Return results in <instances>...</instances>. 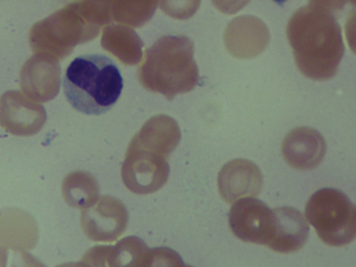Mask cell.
<instances>
[{
    "label": "cell",
    "mask_w": 356,
    "mask_h": 267,
    "mask_svg": "<svg viewBox=\"0 0 356 267\" xmlns=\"http://www.w3.org/2000/svg\"><path fill=\"white\" fill-rule=\"evenodd\" d=\"M184 263L180 255L167 247L149 248L139 267H182Z\"/></svg>",
    "instance_id": "15"
},
{
    "label": "cell",
    "mask_w": 356,
    "mask_h": 267,
    "mask_svg": "<svg viewBox=\"0 0 356 267\" xmlns=\"http://www.w3.org/2000/svg\"><path fill=\"white\" fill-rule=\"evenodd\" d=\"M261 186L260 169L254 163L245 159L228 162L221 168L218 175L219 194L227 203L257 196Z\"/></svg>",
    "instance_id": "9"
},
{
    "label": "cell",
    "mask_w": 356,
    "mask_h": 267,
    "mask_svg": "<svg viewBox=\"0 0 356 267\" xmlns=\"http://www.w3.org/2000/svg\"><path fill=\"white\" fill-rule=\"evenodd\" d=\"M182 267H193V266H190V265H186V264H184Z\"/></svg>",
    "instance_id": "20"
},
{
    "label": "cell",
    "mask_w": 356,
    "mask_h": 267,
    "mask_svg": "<svg viewBox=\"0 0 356 267\" xmlns=\"http://www.w3.org/2000/svg\"><path fill=\"white\" fill-rule=\"evenodd\" d=\"M128 212L118 199L102 196L90 207L82 210L80 223L86 236L99 243H111L124 234Z\"/></svg>",
    "instance_id": "6"
},
{
    "label": "cell",
    "mask_w": 356,
    "mask_h": 267,
    "mask_svg": "<svg viewBox=\"0 0 356 267\" xmlns=\"http://www.w3.org/2000/svg\"><path fill=\"white\" fill-rule=\"evenodd\" d=\"M56 267H89L86 263L81 260L78 262H67L56 266Z\"/></svg>",
    "instance_id": "19"
},
{
    "label": "cell",
    "mask_w": 356,
    "mask_h": 267,
    "mask_svg": "<svg viewBox=\"0 0 356 267\" xmlns=\"http://www.w3.org/2000/svg\"><path fill=\"white\" fill-rule=\"evenodd\" d=\"M270 39L266 24L253 15H240L232 19L224 33L227 50L238 58H250L261 54Z\"/></svg>",
    "instance_id": "8"
},
{
    "label": "cell",
    "mask_w": 356,
    "mask_h": 267,
    "mask_svg": "<svg viewBox=\"0 0 356 267\" xmlns=\"http://www.w3.org/2000/svg\"><path fill=\"white\" fill-rule=\"evenodd\" d=\"M123 89L121 73L109 57L90 53L75 58L67 66L63 91L68 103L78 112L100 115L118 101Z\"/></svg>",
    "instance_id": "2"
},
{
    "label": "cell",
    "mask_w": 356,
    "mask_h": 267,
    "mask_svg": "<svg viewBox=\"0 0 356 267\" xmlns=\"http://www.w3.org/2000/svg\"><path fill=\"white\" fill-rule=\"evenodd\" d=\"M305 215L327 245L341 247L355 239V207L339 190L323 188L316 191L306 204Z\"/></svg>",
    "instance_id": "3"
},
{
    "label": "cell",
    "mask_w": 356,
    "mask_h": 267,
    "mask_svg": "<svg viewBox=\"0 0 356 267\" xmlns=\"http://www.w3.org/2000/svg\"><path fill=\"white\" fill-rule=\"evenodd\" d=\"M108 252V246H95L87 250L81 260L89 267H115Z\"/></svg>",
    "instance_id": "16"
},
{
    "label": "cell",
    "mask_w": 356,
    "mask_h": 267,
    "mask_svg": "<svg viewBox=\"0 0 356 267\" xmlns=\"http://www.w3.org/2000/svg\"><path fill=\"white\" fill-rule=\"evenodd\" d=\"M19 85L32 99L46 102L51 99L58 90V67L50 57L35 54L22 67Z\"/></svg>",
    "instance_id": "11"
},
{
    "label": "cell",
    "mask_w": 356,
    "mask_h": 267,
    "mask_svg": "<svg viewBox=\"0 0 356 267\" xmlns=\"http://www.w3.org/2000/svg\"><path fill=\"white\" fill-rule=\"evenodd\" d=\"M11 267H47L40 260L27 252H15Z\"/></svg>",
    "instance_id": "17"
},
{
    "label": "cell",
    "mask_w": 356,
    "mask_h": 267,
    "mask_svg": "<svg viewBox=\"0 0 356 267\" xmlns=\"http://www.w3.org/2000/svg\"><path fill=\"white\" fill-rule=\"evenodd\" d=\"M326 152L323 137L309 127H298L284 137L282 154L286 163L298 170H310L322 162Z\"/></svg>",
    "instance_id": "10"
},
{
    "label": "cell",
    "mask_w": 356,
    "mask_h": 267,
    "mask_svg": "<svg viewBox=\"0 0 356 267\" xmlns=\"http://www.w3.org/2000/svg\"><path fill=\"white\" fill-rule=\"evenodd\" d=\"M228 221L232 232L240 240L266 246L275 227L273 209L252 197L234 202L229 212Z\"/></svg>",
    "instance_id": "5"
},
{
    "label": "cell",
    "mask_w": 356,
    "mask_h": 267,
    "mask_svg": "<svg viewBox=\"0 0 356 267\" xmlns=\"http://www.w3.org/2000/svg\"><path fill=\"white\" fill-rule=\"evenodd\" d=\"M275 227L267 246L281 253L294 252L301 249L309 236V226L298 210L291 207L273 209Z\"/></svg>",
    "instance_id": "13"
},
{
    "label": "cell",
    "mask_w": 356,
    "mask_h": 267,
    "mask_svg": "<svg viewBox=\"0 0 356 267\" xmlns=\"http://www.w3.org/2000/svg\"><path fill=\"white\" fill-rule=\"evenodd\" d=\"M170 172L167 158L158 153L142 151L132 146L121 167L124 185L138 195L153 193L166 183Z\"/></svg>",
    "instance_id": "4"
},
{
    "label": "cell",
    "mask_w": 356,
    "mask_h": 267,
    "mask_svg": "<svg viewBox=\"0 0 356 267\" xmlns=\"http://www.w3.org/2000/svg\"><path fill=\"white\" fill-rule=\"evenodd\" d=\"M8 255L7 249L0 246V267H6Z\"/></svg>",
    "instance_id": "18"
},
{
    "label": "cell",
    "mask_w": 356,
    "mask_h": 267,
    "mask_svg": "<svg viewBox=\"0 0 356 267\" xmlns=\"http://www.w3.org/2000/svg\"><path fill=\"white\" fill-rule=\"evenodd\" d=\"M61 192L68 205L81 210L95 204L99 198L97 180L83 171L68 173L62 181Z\"/></svg>",
    "instance_id": "14"
},
{
    "label": "cell",
    "mask_w": 356,
    "mask_h": 267,
    "mask_svg": "<svg viewBox=\"0 0 356 267\" xmlns=\"http://www.w3.org/2000/svg\"><path fill=\"white\" fill-rule=\"evenodd\" d=\"M38 239V225L31 214L16 207L0 209V246L27 252L35 246Z\"/></svg>",
    "instance_id": "12"
},
{
    "label": "cell",
    "mask_w": 356,
    "mask_h": 267,
    "mask_svg": "<svg viewBox=\"0 0 356 267\" xmlns=\"http://www.w3.org/2000/svg\"><path fill=\"white\" fill-rule=\"evenodd\" d=\"M344 2L311 1L291 16L286 29L296 64L306 77H333L344 53L341 26L334 12Z\"/></svg>",
    "instance_id": "1"
},
{
    "label": "cell",
    "mask_w": 356,
    "mask_h": 267,
    "mask_svg": "<svg viewBox=\"0 0 356 267\" xmlns=\"http://www.w3.org/2000/svg\"><path fill=\"white\" fill-rule=\"evenodd\" d=\"M44 108L36 101L18 91H8L0 98V126L16 136H31L43 127Z\"/></svg>",
    "instance_id": "7"
}]
</instances>
